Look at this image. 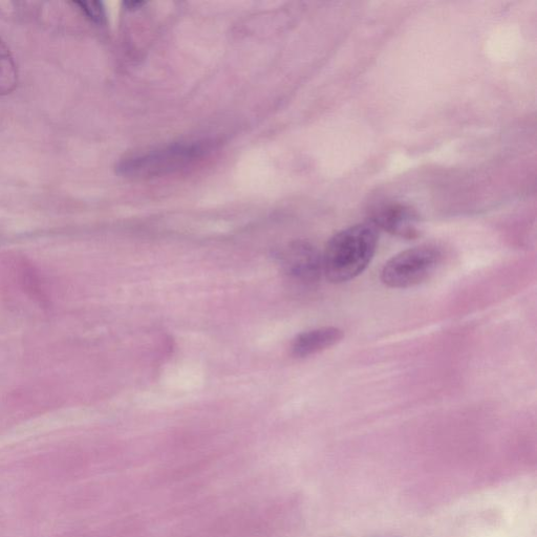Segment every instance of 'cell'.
I'll return each instance as SVG.
<instances>
[{
    "label": "cell",
    "mask_w": 537,
    "mask_h": 537,
    "mask_svg": "<svg viewBox=\"0 0 537 537\" xmlns=\"http://www.w3.org/2000/svg\"><path fill=\"white\" fill-rule=\"evenodd\" d=\"M370 222L378 230H384L406 240H414L420 234L418 213L413 208L400 203L378 206L372 211Z\"/></svg>",
    "instance_id": "obj_5"
},
{
    "label": "cell",
    "mask_w": 537,
    "mask_h": 537,
    "mask_svg": "<svg viewBox=\"0 0 537 537\" xmlns=\"http://www.w3.org/2000/svg\"><path fill=\"white\" fill-rule=\"evenodd\" d=\"M345 336L335 327L314 329L297 335L291 345V354L296 358H306L325 351L340 342Z\"/></svg>",
    "instance_id": "obj_6"
},
{
    "label": "cell",
    "mask_w": 537,
    "mask_h": 537,
    "mask_svg": "<svg viewBox=\"0 0 537 537\" xmlns=\"http://www.w3.org/2000/svg\"><path fill=\"white\" fill-rule=\"evenodd\" d=\"M77 6L80 7V9L84 12L85 15H87L89 18H91L95 23L102 24L105 19V13L104 8L101 3L92 2V3H77Z\"/></svg>",
    "instance_id": "obj_7"
},
{
    "label": "cell",
    "mask_w": 537,
    "mask_h": 537,
    "mask_svg": "<svg viewBox=\"0 0 537 537\" xmlns=\"http://www.w3.org/2000/svg\"><path fill=\"white\" fill-rule=\"evenodd\" d=\"M278 264L291 281L310 286L324 274L322 255L308 242H294L278 254Z\"/></svg>",
    "instance_id": "obj_4"
},
{
    "label": "cell",
    "mask_w": 537,
    "mask_h": 537,
    "mask_svg": "<svg viewBox=\"0 0 537 537\" xmlns=\"http://www.w3.org/2000/svg\"><path fill=\"white\" fill-rule=\"evenodd\" d=\"M144 4L145 3H143V2H128L125 5L128 7V9H139Z\"/></svg>",
    "instance_id": "obj_8"
},
{
    "label": "cell",
    "mask_w": 537,
    "mask_h": 537,
    "mask_svg": "<svg viewBox=\"0 0 537 537\" xmlns=\"http://www.w3.org/2000/svg\"><path fill=\"white\" fill-rule=\"evenodd\" d=\"M378 242L379 230L370 221L339 231L322 255L324 274L333 284L352 281L369 267Z\"/></svg>",
    "instance_id": "obj_1"
},
{
    "label": "cell",
    "mask_w": 537,
    "mask_h": 537,
    "mask_svg": "<svg viewBox=\"0 0 537 537\" xmlns=\"http://www.w3.org/2000/svg\"><path fill=\"white\" fill-rule=\"evenodd\" d=\"M208 144H176L128 158L119 166L120 174L132 179H150L177 173L201 159Z\"/></svg>",
    "instance_id": "obj_2"
},
{
    "label": "cell",
    "mask_w": 537,
    "mask_h": 537,
    "mask_svg": "<svg viewBox=\"0 0 537 537\" xmlns=\"http://www.w3.org/2000/svg\"><path fill=\"white\" fill-rule=\"evenodd\" d=\"M442 260V251L431 245L402 251L384 265L381 281L394 289L418 286L435 273Z\"/></svg>",
    "instance_id": "obj_3"
}]
</instances>
